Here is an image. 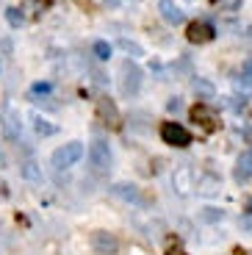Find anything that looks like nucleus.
<instances>
[{
  "label": "nucleus",
  "mask_w": 252,
  "mask_h": 255,
  "mask_svg": "<svg viewBox=\"0 0 252 255\" xmlns=\"http://www.w3.org/2000/svg\"><path fill=\"white\" fill-rule=\"evenodd\" d=\"M166 255H186L180 250V244H169V250H166Z\"/></svg>",
  "instance_id": "nucleus-23"
},
{
  "label": "nucleus",
  "mask_w": 252,
  "mask_h": 255,
  "mask_svg": "<svg viewBox=\"0 0 252 255\" xmlns=\"http://www.w3.org/2000/svg\"><path fill=\"white\" fill-rule=\"evenodd\" d=\"M33 166H36V164H25V175H28V178H36V175H39Z\"/></svg>",
  "instance_id": "nucleus-25"
},
{
  "label": "nucleus",
  "mask_w": 252,
  "mask_h": 255,
  "mask_svg": "<svg viewBox=\"0 0 252 255\" xmlns=\"http://www.w3.org/2000/svg\"><path fill=\"white\" fill-rule=\"evenodd\" d=\"M120 47L125 53H133V58H139V56H144V50H141L136 42H130V39H120Z\"/></svg>",
  "instance_id": "nucleus-17"
},
{
  "label": "nucleus",
  "mask_w": 252,
  "mask_h": 255,
  "mask_svg": "<svg viewBox=\"0 0 252 255\" xmlns=\"http://www.w3.org/2000/svg\"><path fill=\"white\" fill-rule=\"evenodd\" d=\"M6 19H8V25L11 28H19L22 22H25V17H22L19 8H6Z\"/></svg>",
  "instance_id": "nucleus-16"
},
{
  "label": "nucleus",
  "mask_w": 252,
  "mask_h": 255,
  "mask_svg": "<svg viewBox=\"0 0 252 255\" xmlns=\"http://www.w3.org/2000/svg\"><path fill=\"white\" fill-rule=\"evenodd\" d=\"M33 128H36L39 136H53V133H56V125H53V122H47V120H42V117H36V120H33Z\"/></svg>",
  "instance_id": "nucleus-14"
},
{
  "label": "nucleus",
  "mask_w": 252,
  "mask_h": 255,
  "mask_svg": "<svg viewBox=\"0 0 252 255\" xmlns=\"http://www.w3.org/2000/svg\"><path fill=\"white\" fill-rule=\"evenodd\" d=\"M139 86H141V70L136 64L125 61L122 64V92H125V95H136Z\"/></svg>",
  "instance_id": "nucleus-6"
},
{
  "label": "nucleus",
  "mask_w": 252,
  "mask_h": 255,
  "mask_svg": "<svg viewBox=\"0 0 252 255\" xmlns=\"http://www.w3.org/2000/svg\"><path fill=\"white\" fill-rule=\"evenodd\" d=\"M89 164H92V169L97 175L108 172V166H111V150H108L106 139H95L89 144Z\"/></svg>",
  "instance_id": "nucleus-2"
},
{
  "label": "nucleus",
  "mask_w": 252,
  "mask_h": 255,
  "mask_svg": "<svg viewBox=\"0 0 252 255\" xmlns=\"http://www.w3.org/2000/svg\"><path fill=\"white\" fill-rule=\"evenodd\" d=\"M161 139L169 147H189L191 144V133L180 125V122H164V125H161Z\"/></svg>",
  "instance_id": "nucleus-4"
},
{
  "label": "nucleus",
  "mask_w": 252,
  "mask_h": 255,
  "mask_svg": "<svg viewBox=\"0 0 252 255\" xmlns=\"http://www.w3.org/2000/svg\"><path fill=\"white\" fill-rule=\"evenodd\" d=\"M194 89H200L202 95H214V86H211V83H205V81H194Z\"/></svg>",
  "instance_id": "nucleus-21"
},
{
  "label": "nucleus",
  "mask_w": 252,
  "mask_h": 255,
  "mask_svg": "<svg viewBox=\"0 0 252 255\" xmlns=\"http://www.w3.org/2000/svg\"><path fill=\"white\" fill-rule=\"evenodd\" d=\"M241 75H244V83H252V58H250V61H244V67H241Z\"/></svg>",
  "instance_id": "nucleus-20"
},
{
  "label": "nucleus",
  "mask_w": 252,
  "mask_h": 255,
  "mask_svg": "<svg viewBox=\"0 0 252 255\" xmlns=\"http://www.w3.org/2000/svg\"><path fill=\"white\" fill-rule=\"evenodd\" d=\"M166 109H169V111H180V100H177V97H172V100L166 103Z\"/></svg>",
  "instance_id": "nucleus-24"
},
{
  "label": "nucleus",
  "mask_w": 252,
  "mask_h": 255,
  "mask_svg": "<svg viewBox=\"0 0 252 255\" xmlns=\"http://www.w3.org/2000/svg\"><path fill=\"white\" fill-rule=\"evenodd\" d=\"M186 36H189L191 45H205V42H211V39L216 36V28L211 25V22H191L189 31H186Z\"/></svg>",
  "instance_id": "nucleus-7"
},
{
  "label": "nucleus",
  "mask_w": 252,
  "mask_h": 255,
  "mask_svg": "<svg viewBox=\"0 0 252 255\" xmlns=\"http://www.w3.org/2000/svg\"><path fill=\"white\" fill-rule=\"evenodd\" d=\"M175 186H177L180 194H186V191L191 189V172H189V169H180V172L175 175Z\"/></svg>",
  "instance_id": "nucleus-13"
},
{
  "label": "nucleus",
  "mask_w": 252,
  "mask_h": 255,
  "mask_svg": "<svg viewBox=\"0 0 252 255\" xmlns=\"http://www.w3.org/2000/svg\"><path fill=\"white\" fill-rule=\"evenodd\" d=\"M233 178L239 180V183L252 180V150H250V153H241V155H239V161H236V169H233Z\"/></svg>",
  "instance_id": "nucleus-11"
},
{
  "label": "nucleus",
  "mask_w": 252,
  "mask_h": 255,
  "mask_svg": "<svg viewBox=\"0 0 252 255\" xmlns=\"http://www.w3.org/2000/svg\"><path fill=\"white\" fill-rule=\"evenodd\" d=\"M216 3H219V8H225V11H239L244 0H216Z\"/></svg>",
  "instance_id": "nucleus-18"
},
{
  "label": "nucleus",
  "mask_w": 252,
  "mask_h": 255,
  "mask_svg": "<svg viewBox=\"0 0 252 255\" xmlns=\"http://www.w3.org/2000/svg\"><path fill=\"white\" fill-rule=\"evenodd\" d=\"M50 89H53V86H50L47 81H39V83H33V86H31V92H33V95H47Z\"/></svg>",
  "instance_id": "nucleus-19"
},
{
  "label": "nucleus",
  "mask_w": 252,
  "mask_h": 255,
  "mask_svg": "<svg viewBox=\"0 0 252 255\" xmlns=\"http://www.w3.org/2000/svg\"><path fill=\"white\" fill-rule=\"evenodd\" d=\"M244 141H247V144H252V128H247V130H244Z\"/></svg>",
  "instance_id": "nucleus-27"
},
{
  "label": "nucleus",
  "mask_w": 252,
  "mask_h": 255,
  "mask_svg": "<svg viewBox=\"0 0 252 255\" xmlns=\"http://www.w3.org/2000/svg\"><path fill=\"white\" fill-rule=\"evenodd\" d=\"M92 247H95V253H100V255H117V250H120V239L114 236V233L97 230V233H92Z\"/></svg>",
  "instance_id": "nucleus-5"
},
{
  "label": "nucleus",
  "mask_w": 252,
  "mask_h": 255,
  "mask_svg": "<svg viewBox=\"0 0 252 255\" xmlns=\"http://www.w3.org/2000/svg\"><path fill=\"white\" fill-rule=\"evenodd\" d=\"M19 130H22V122H19V114L14 109H6L3 111V136L8 141L19 139Z\"/></svg>",
  "instance_id": "nucleus-10"
},
{
  "label": "nucleus",
  "mask_w": 252,
  "mask_h": 255,
  "mask_svg": "<svg viewBox=\"0 0 252 255\" xmlns=\"http://www.w3.org/2000/svg\"><path fill=\"white\" fill-rule=\"evenodd\" d=\"M6 197H8V189H6V183L0 180V200H6Z\"/></svg>",
  "instance_id": "nucleus-26"
},
{
  "label": "nucleus",
  "mask_w": 252,
  "mask_h": 255,
  "mask_svg": "<svg viewBox=\"0 0 252 255\" xmlns=\"http://www.w3.org/2000/svg\"><path fill=\"white\" fill-rule=\"evenodd\" d=\"M81 158H83V144H81V141H70V144L58 147L50 161H53L56 169H70V166H75Z\"/></svg>",
  "instance_id": "nucleus-1"
},
{
  "label": "nucleus",
  "mask_w": 252,
  "mask_h": 255,
  "mask_svg": "<svg viewBox=\"0 0 252 255\" xmlns=\"http://www.w3.org/2000/svg\"><path fill=\"white\" fill-rule=\"evenodd\" d=\"M97 117H100L108 128H114V130L120 128V111H117V106H114L108 97H100V100H97Z\"/></svg>",
  "instance_id": "nucleus-8"
},
{
  "label": "nucleus",
  "mask_w": 252,
  "mask_h": 255,
  "mask_svg": "<svg viewBox=\"0 0 252 255\" xmlns=\"http://www.w3.org/2000/svg\"><path fill=\"white\" fill-rule=\"evenodd\" d=\"M158 11H161V17H164L169 25H180L183 19H186V11L177 6L175 0H161V3H158Z\"/></svg>",
  "instance_id": "nucleus-9"
},
{
  "label": "nucleus",
  "mask_w": 252,
  "mask_h": 255,
  "mask_svg": "<svg viewBox=\"0 0 252 255\" xmlns=\"http://www.w3.org/2000/svg\"><path fill=\"white\" fill-rule=\"evenodd\" d=\"M95 56L100 58V61H108V58H111V45H108L106 39H97L95 42Z\"/></svg>",
  "instance_id": "nucleus-15"
},
{
  "label": "nucleus",
  "mask_w": 252,
  "mask_h": 255,
  "mask_svg": "<svg viewBox=\"0 0 252 255\" xmlns=\"http://www.w3.org/2000/svg\"><path fill=\"white\" fill-rule=\"evenodd\" d=\"M191 122H197L205 133H214V130H219V125H222L219 114L211 109L208 103H197L194 109H191Z\"/></svg>",
  "instance_id": "nucleus-3"
},
{
  "label": "nucleus",
  "mask_w": 252,
  "mask_h": 255,
  "mask_svg": "<svg viewBox=\"0 0 252 255\" xmlns=\"http://www.w3.org/2000/svg\"><path fill=\"white\" fill-rule=\"evenodd\" d=\"M117 191L125 194V197H136V186H117Z\"/></svg>",
  "instance_id": "nucleus-22"
},
{
  "label": "nucleus",
  "mask_w": 252,
  "mask_h": 255,
  "mask_svg": "<svg viewBox=\"0 0 252 255\" xmlns=\"http://www.w3.org/2000/svg\"><path fill=\"white\" fill-rule=\"evenodd\" d=\"M222 189V180L216 178V175H200V178H197V191H200V194H216V191Z\"/></svg>",
  "instance_id": "nucleus-12"
}]
</instances>
